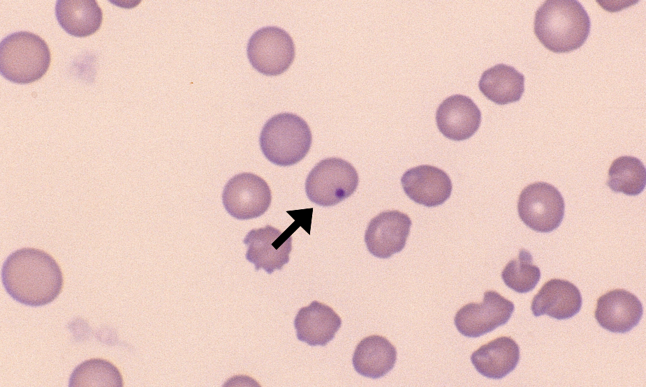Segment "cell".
<instances>
[{"instance_id": "6da1fadb", "label": "cell", "mask_w": 646, "mask_h": 387, "mask_svg": "<svg viewBox=\"0 0 646 387\" xmlns=\"http://www.w3.org/2000/svg\"><path fill=\"white\" fill-rule=\"evenodd\" d=\"M1 282L7 294L25 305L38 307L52 302L64 287V276L57 261L47 252L34 248L13 252L1 268Z\"/></svg>"}, {"instance_id": "7a4b0ae2", "label": "cell", "mask_w": 646, "mask_h": 387, "mask_svg": "<svg viewBox=\"0 0 646 387\" xmlns=\"http://www.w3.org/2000/svg\"><path fill=\"white\" fill-rule=\"evenodd\" d=\"M591 28L589 16L576 0H548L537 9L534 31L542 45L555 53L580 48Z\"/></svg>"}, {"instance_id": "3957f363", "label": "cell", "mask_w": 646, "mask_h": 387, "mask_svg": "<svg viewBox=\"0 0 646 387\" xmlns=\"http://www.w3.org/2000/svg\"><path fill=\"white\" fill-rule=\"evenodd\" d=\"M51 63V52L38 35L26 31L13 32L0 43V70L6 79L28 84L41 78Z\"/></svg>"}, {"instance_id": "277c9868", "label": "cell", "mask_w": 646, "mask_h": 387, "mask_svg": "<svg viewBox=\"0 0 646 387\" xmlns=\"http://www.w3.org/2000/svg\"><path fill=\"white\" fill-rule=\"evenodd\" d=\"M312 142L311 130L300 116L289 112L272 116L264 124L259 143L265 157L279 166H291L302 160Z\"/></svg>"}, {"instance_id": "5b68a950", "label": "cell", "mask_w": 646, "mask_h": 387, "mask_svg": "<svg viewBox=\"0 0 646 387\" xmlns=\"http://www.w3.org/2000/svg\"><path fill=\"white\" fill-rule=\"evenodd\" d=\"M358 185L353 166L339 158L321 160L306 179L305 191L312 202L323 206H334L350 197Z\"/></svg>"}, {"instance_id": "8992f818", "label": "cell", "mask_w": 646, "mask_h": 387, "mask_svg": "<svg viewBox=\"0 0 646 387\" xmlns=\"http://www.w3.org/2000/svg\"><path fill=\"white\" fill-rule=\"evenodd\" d=\"M565 204L560 192L545 182L526 186L517 201L520 220L534 231L548 233L557 229L564 215Z\"/></svg>"}, {"instance_id": "52a82bcc", "label": "cell", "mask_w": 646, "mask_h": 387, "mask_svg": "<svg viewBox=\"0 0 646 387\" xmlns=\"http://www.w3.org/2000/svg\"><path fill=\"white\" fill-rule=\"evenodd\" d=\"M250 63L265 75H278L286 71L295 58V45L283 29L269 26L256 31L247 47Z\"/></svg>"}, {"instance_id": "ba28073f", "label": "cell", "mask_w": 646, "mask_h": 387, "mask_svg": "<svg viewBox=\"0 0 646 387\" xmlns=\"http://www.w3.org/2000/svg\"><path fill=\"white\" fill-rule=\"evenodd\" d=\"M226 211L238 220H248L262 215L268 209L271 190L266 181L256 174H238L226 184L222 194Z\"/></svg>"}, {"instance_id": "9c48e42d", "label": "cell", "mask_w": 646, "mask_h": 387, "mask_svg": "<svg viewBox=\"0 0 646 387\" xmlns=\"http://www.w3.org/2000/svg\"><path fill=\"white\" fill-rule=\"evenodd\" d=\"M514 310L512 301L496 291L487 290L482 302H471L458 310L454 322L462 335L478 337L506 324Z\"/></svg>"}, {"instance_id": "30bf717a", "label": "cell", "mask_w": 646, "mask_h": 387, "mask_svg": "<svg viewBox=\"0 0 646 387\" xmlns=\"http://www.w3.org/2000/svg\"><path fill=\"white\" fill-rule=\"evenodd\" d=\"M291 228L284 232L266 225L249 231L243 243L247 246L245 255L248 261L254 264L255 270L263 268L268 274L281 270L289 261L292 250Z\"/></svg>"}, {"instance_id": "8fae6325", "label": "cell", "mask_w": 646, "mask_h": 387, "mask_svg": "<svg viewBox=\"0 0 646 387\" xmlns=\"http://www.w3.org/2000/svg\"><path fill=\"white\" fill-rule=\"evenodd\" d=\"M411 220L397 210L383 211L369 222L365 242L369 252L378 258L386 259L404 248L410 232Z\"/></svg>"}, {"instance_id": "7c38bea8", "label": "cell", "mask_w": 646, "mask_h": 387, "mask_svg": "<svg viewBox=\"0 0 646 387\" xmlns=\"http://www.w3.org/2000/svg\"><path fill=\"white\" fill-rule=\"evenodd\" d=\"M643 314L638 298L623 289L607 291L597 300L594 317L598 324L612 333H625L638 325Z\"/></svg>"}, {"instance_id": "4fadbf2b", "label": "cell", "mask_w": 646, "mask_h": 387, "mask_svg": "<svg viewBox=\"0 0 646 387\" xmlns=\"http://www.w3.org/2000/svg\"><path fill=\"white\" fill-rule=\"evenodd\" d=\"M401 183L411 200L427 207L443 204L450 197L453 188L449 176L441 169L429 165L406 170Z\"/></svg>"}, {"instance_id": "5bb4252c", "label": "cell", "mask_w": 646, "mask_h": 387, "mask_svg": "<svg viewBox=\"0 0 646 387\" xmlns=\"http://www.w3.org/2000/svg\"><path fill=\"white\" fill-rule=\"evenodd\" d=\"M439 130L447 138L462 141L471 137L481 123V112L468 96L455 94L444 99L436 112Z\"/></svg>"}, {"instance_id": "9a60e30c", "label": "cell", "mask_w": 646, "mask_h": 387, "mask_svg": "<svg viewBox=\"0 0 646 387\" xmlns=\"http://www.w3.org/2000/svg\"><path fill=\"white\" fill-rule=\"evenodd\" d=\"M582 303L581 293L574 284L553 278L534 296L531 310L535 317L546 314L557 319H566L580 312Z\"/></svg>"}, {"instance_id": "2e32d148", "label": "cell", "mask_w": 646, "mask_h": 387, "mask_svg": "<svg viewBox=\"0 0 646 387\" xmlns=\"http://www.w3.org/2000/svg\"><path fill=\"white\" fill-rule=\"evenodd\" d=\"M341 325L342 319L334 310L317 301L300 309L294 319L298 339L310 346H325Z\"/></svg>"}, {"instance_id": "e0dca14e", "label": "cell", "mask_w": 646, "mask_h": 387, "mask_svg": "<svg viewBox=\"0 0 646 387\" xmlns=\"http://www.w3.org/2000/svg\"><path fill=\"white\" fill-rule=\"evenodd\" d=\"M520 361V347L509 336H501L474 351L471 361L483 376L494 379L511 372Z\"/></svg>"}, {"instance_id": "ac0fdd59", "label": "cell", "mask_w": 646, "mask_h": 387, "mask_svg": "<svg viewBox=\"0 0 646 387\" xmlns=\"http://www.w3.org/2000/svg\"><path fill=\"white\" fill-rule=\"evenodd\" d=\"M396 360L397 350L393 344L383 336L372 335L358 343L352 361L359 374L378 379L393 368Z\"/></svg>"}, {"instance_id": "d6986e66", "label": "cell", "mask_w": 646, "mask_h": 387, "mask_svg": "<svg viewBox=\"0 0 646 387\" xmlns=\"http://www.w3.org/2000/svg\"><path fill=\"white\" fill-rule=\"evenodd\" d=\"M56 18L68 34L85 37L97 31L103 21V12L96 0H57Z\"/></svg>"}, {"instance_id": "ffe728a7", "label": "cell", "mask_w": 646, "mask_h": 387, "mask_svg": "<svg viewBox=\"0 0 646 387\" xmlns=\"http://www.w3.org/2000/svg\"><path fill=\"white\" fill-rule=\"evenodd\" d=\"M478 88L496 104L517 102L524 91V76L513 66L497 64L483 73Z\"/></svg>"}, {"instance_id": "44dd1931", "label": "cell", "mask_w": 646, "mask_h": 387, "mask_svg": "<svg viewBox=\"0 0 646 387\" xmlns=\"http://www.w3.org/2000/svg\"><path fill=\"white\" fill-rule=\"evenodd\" d=\"M646 184V169L638 158L620 156L612 161L608 169L606 185L615 192L636 196Z\"/></svg>"}, {"instance_id": "7402d4cb", "label": "cell", "mask_w": 646, "mask_h": 387, "mask_svg": "<svg viewBox=\"0 0 646 387\" xmlns=\"http://www.w3.org/2000/svg\"><path fill=\"white\" fill-rule=\"evenodd\" d=\"M68 386L122 387L124 382L120 371L112 363L104 358H93L75 367Z\"/></svg>"}, {"instance_id": "603a6c76", "label": "cell", "mask_w": 646, "mask_h": 387, "mask_svg": "<svg viewBox=\"0 0 646 387\" xmlns=\"http://www.w3.org/2000/svg\"><path fill=\"white\" fill-rule=\"evenodd\" d=\"M540 268L533 264L531 254L525 249L519 251L501 272L505 284L513 291L524 294L532 291L541 278Z\"/></svg>"}]
</instances>
